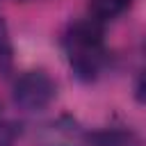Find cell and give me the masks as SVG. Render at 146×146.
<instances>
[{
	"label": "cell",
	"instance_id": "7a4b0ae2",
	"mask_svg": "<svg viewBox=\"0 0 146 146\" xmlns=\"http://www.w3.org/2000/svg\"><path fill=\"white\" fill-rule=\"evenodd\" d=\"M55 96H57V84L41 68L21 73L11 91L14 105L23 112H41L55 100Z\"/></svg>",
	"mask_w": 146,
	"mask_h": 146
},
{
	"label": "cell",
	"instance_id": "277c9868",
	"mask_svg": "<svg viewBox=\"0 0 146 146\" xmlns=\"http://www.w3.org/2000/svg\"><path fill=\"white\" fill-rule=\"evenodd\" d=\"M130 2L132 0H91L89 2V16L100 21V23L114 21L116 16H121L130 7Z\"/></svg>",
	"mask_w": 146,
	"mask_h": 146
},
{
	"label": "cell",
	"instance_id": "6da1fadb",
	"mask_svg": "<svg viewBox=\"0 0 146 146\" xmlns=\"http://www.w3.org/2000/svg\"><path fill=\"white\" fill-rule=\"evenodd\" d=\"M103 34H105V23L84 16L73 21L62 36L66 62L80 82L98 80L110 64V50L105 48Z\"/></svg>",
	"mask_w": 146,
	"mask_h": 146
},
{
	"label": "cell",
	"instance_id": "8992f818",
	"mask_svg": "<svg viewBox=\"0 0 146 146\" xmlns=\"http://www.w3.org/2000/svg\"><path fill=\"white\" fill-rule=\"evenodd\" d=\"M9 66H11V41H9L7 23L0 16V71L5 73Z\"/></svg>",
	"mask_w": 146,
	"mask_h": 146
},
{
	"label": "cell",
	"instance_id": "3957f363",
	"mask_svg": "<svg viewBox=\"0 0 146 146\" xmlns=\"http://www.w3.org/2000/svg\"><path fill=\"white\" fill-rule=\"evenodd\" d=\"M36 146H94V132L84 130V125L68 116H55L46 123H41L34 130Z\"/></svg>",
	"mask_w": 146,
	"mask_h": 146
},
{
	"label": "cell",
	"instance_id": "ba28073f",
	"mask_svg": "<svg viewBox=\"0 0 146 146\" xmlns=\"http://www.w3.org/2000/svg\"><path fill=\"white\" fill-rule=\"evenodd\" d=\"M0 130H2V119H0Z\"/></svg>",
	"mask_w": 146,
	"mask_h": 146
},
{
	"label": "cell",
	"instance_id": "5b68a950",
	"mask_svg": "<svg viewBox=\"0 0 146 146\" xmlns=\"http://www.w3.org/2000/svg\"><path fill=\"white\" fill-rule=\"evenodd\" d=\"M94 146H141L130 130H103L94 132Z\"/></svg>",
	"mask_w": 146,
	"mask_h": 146
},
{
	"label": "cell",
	"instance_id": "52a82bcc",
	"mask_svg": "<svg viewBox=\"0 0 146 146\" xmlns=\"http://www.w3.org/2000/svg\"><path fill=\"white\" fill-rule=\"evenodd\" d=\"M135 98H137V103H141V105H146V68L137 75V80H135Z\"/></svg>",
	"mask_w": 146,
	"mask_h": 146
},
{
	"label": "cell",
	"instance_id": "9c48e42d",
	"mask_svg": "<svg viewBox=\"0 0 146 146\" xmlns=\"http://www.w3.org/2000/svg\"><path fill=\"white\" fill-rule=\"evenodd\" d=\"M0 146H7V144H5V141H0Z\"/></svg>",
	"mask_w": 146,
	"mask_h": 146
}]
</instances>
